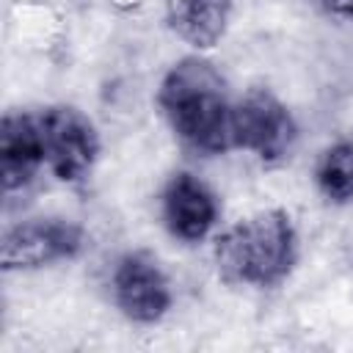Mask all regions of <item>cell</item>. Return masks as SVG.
<instances>
[{
    "label": "cell",
    "mask_w": 353,
    "mask_h": 353,
    "mask_svg": "<svg viewBox=\"0 0 353 353\" xmlns=\"http://www.w3.org/2000/svg\"><path fill=\"white\" fill-rule=\"evenodd\" d=\"M157 105L174 135L199 154H223L232 143V102L218 66L201 55L179 58L157 88Z\"/></svg>",
    "instance_id": "cell-1"
},
{
    "label": "cell",
    "mask_w": 353,
    "mask_h": 353,
    "mask_svg": "<svg viewBox=\"0 0 353 353\" xmlns=\"http://www.w3.org/2000/svg\"><path fill=\"white\" fill-rule=\"evenodd\" d=\"M218 273L229 284L276 287L298 259V232L287 210L270 207L229 226L212 248Z\"/></svg>",
    "instance_id": "cell-2"
},
{
    "label": "cell",
    "mask_w": 353,
    "mask_h": 353,
    "mask_svg": "<svg viewBox=\"0 0 353 353\" xmlns=\"http://www.w3.org/2000/svg\"><path fill=\"white\" fill-rule=\"evenodd\" d=\"M298 124L290 108L268 88H248L232 102V143L262 163H279L290 154Z\"/></svg>",
    "instance_id": "cell-3"
},
{
    "label": "cell",
    "mask_w": 353,
    "mask_h": 353,
    "mask_svg": "<svg viewBox=\"0 0 353 353\" xmlns=\"http://www.w3.org/2000/svg\"><path fill=\"white\" fill-rule=\"evenodd\" d=\"M41 143L50 171L61 182H83L99 157V132L74 105H52L39 113Z\"/></svg>",
    "instance_id": "cell-4"
},
{
    "label": "cell",
    "mask_w": 353,
    "mask_h": 353,
    "mask_svg": "<svg viewBox=\"0 0 353 353\" xmlns=\"http://www.w3.org/2000/svg\"><path fill=\"white\" fill-rule=\"evenodd\" d=\"M85 232L66 218H30L3 234V270H36L83 251Z\"/></svg>",
    "instance_id": "cell-5"
},
{
    "label": "cell",
    "mask_w": 353,
    "mask_h": 353,
    "mask_svg": "<svg viewBox=\"0 0 353 353\" xmlns=\"http://www.w3.org/2000/svg\"><path fill=\"white\" fill-rule=\"evenodd\" d=\"M110 290L119 312L141 325L160 323L174 303L168 276L149 251L124 254L113 268Z\"/></svg>",
    "instance_id": "cell-6"
},
{
    "label": "cell",
    "mask_w": 353,
    "mask_h": 353,
    "mask_svg": "<svg viewBox=\"0 0 353 353\" xmlns=\"http://www.w3.org/2000/svg\"><path fill=\"white\" fill-rule=\"evenodd\" d=\"M163 223L182 243H199L218 221L215 193L190 171H176L163 188Z\"/></svg>",
    "instance_id": "cell-7"
},
{
    "label": "cell",
    "mask_w": 353,
    "mask_h": 353,
    "mask_svg": "<svg viewBox=\"0 0 353 353\" xmlns=\"http://www.w3.org/2000/svg\"><path fill=\"white\" fill-rule=\"evenodd\" d=\"M47 163L39 116L11 110L0 124V179L3 190L14 193L33 182L39 168Z\"/></svg>",
    "instance_id": "cell-8"
},
{
    "label": "cell",
    "mask_w": 353,
    "mask_h": 353,
    "mask_svg": "<svg viewBox=\"0 0 353 353\" xmlns=\"http://www.w3.org/2000/svg\"><path fill=\"white\" fill-rule=\"evenodd\" d=\"M232 17V0H165L168 28L196 50L215 47Z\"/></svg>",
    "instance_id": "cell-9"
},
{
    "label": "cell",
    "mask_w": 353,
    "mask_h": 353,
    "mask_svg": "<svg viewBox=\"0 0 353 353\" xmlns=\"http://www.w3.org/2000/svg\"><path fill=\"white\" fill-rule=\"evenodd\" d=\"M314 182L320 193L334 201L345 204L353 201V141L342 138L323 149L317 165H314Z\"/></svg>",
    "instance_id": "cell-10"
},
{
    "label": "cell",
    "mask_w": 353,
    "mask_h": 353,
    "mask_svg": "<svg viewBox=\"0 0 353 353\" xmlns=\"http://www.w3.org/2000/svg\"><path fill=\"white\" fill-rule=\"evenodd\" d=\"M323 11H328L331 17H342V19H353V0H317Z\"/></svg>",
    "instance_id": "cell-11"
}]
</instances>
